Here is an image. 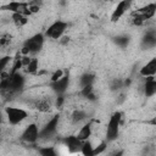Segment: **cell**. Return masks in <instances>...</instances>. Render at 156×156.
Segmentation results:
<instances>
[{
  "label": "cell",
  "instance_id": "cell-1",
  "mask_svg": "<svg viewBox=\"0 0 156 156\" xmlns=\"http://www.w3.org/2000/svg\"><path fill=\"white\" fill-rule=\"evenodd\" d=\"M45 34L44 33H35L34 35L29 37L24 43L21 49V55H35L38 54L45 43Z\"/></svg>",
  "mask_w": 156,
  "mask_h": 156
},
{
  "label": "cell",
  "instance_id": "cell-2",
  "mask_svg": "<svg viewBox=\"0 0 156 156\" xmlns=\"http://www.w3.org/2000/svg\"><path fill=\"white\" fill-rule=\"evenodd\" d=\"M122 112L116 111L110 116L108 123L106 126V132H105V139L107 143L115 141L118 135H119V128L122 123Z\"/></svg>",
  "mask_w": 156,
  "mask_h": 156
},
{
  "label": "cell",
  "instance_id": "cell-3",
  "mask_svg": "<svg viewBox=\"0 0 156 156\" xmlns=\"http://www.w3.org/2000/svg\"><path fill=\"white\" fill-rule=\"evenodd\" d=\"M58 123H60V115H54L51 118L46 121V123L40 127V133H39V139L48 140L52 138L57 130H58Z\"/></svg>",
  "mask_w": 156,
  "mask_h": 156
},
{
  "label": "cell",
  "instance_id": "cell-4",
  "mask_svg": "<svg viewBox=\"0 0 156 156\" xmlns=\"http://www.w3.org/2000/svg\"><path fill=\"white\" fill-rule=\"evenodd\" d=\"M67 28H68V23L67 22L57 20V21L52 22L46 28L44 34H45L46 38H50V39H54V40H58V39H61L63 37V34L67 30Z\"/></svg>",
  "mask_w": 156,
  "mask_h": 156
},
{
  "label": "cell",
  "instance_id": "cell-5",
  "mask_svg": "<svg viewBox=\"0 0 156 156\" xmlns=\"http://www.w3.org/2000/svg\"><path fill=\"white\" fill-rule=\"evenodd\" d=\"M5 115L7 118V122L12 126L20 124L28 117V112L21 107H13V106H7L5 107Z\"/></svg>",
  "mask_w": 156,
  "mask_h": 156
},
{
  "label": "cell",
  "instance_id": "cell-6",
  "mask_svg": "<svg viewBox=\"0 0 156 156\" xmlns=\"http://www.w3.org/2000/svg\"><path fill=\"white\" fill-rule=\"evenodd\" d=\"M1 10L9 11L11 13L20 12L26 16H30L32 12L29 10V1H21V0H12L5 5H1Z\"/></svg>",
  "mask_w": 156,
  "mask_h": 156
},
{
  "label": "cell",
  "instance_id": "cell-7",
  "mask_svg": "<svg viewBox=\"0 0 156 156\" xmlns=\"http://www.w3.org/2000/svg\"><path fill=\"white\" fill-rule=\"evenodd\" d=\"M39 133L40 128L37 123H29L21 134V140L28 144H35L39 140Z\"/></svg>",
  "mask_w": 156,
  "mask_h": 156
},
{
  "label": "cell",
  "instance_id": "cell-8",
  "mask_svg": "<svg viewBox=\"0 0 156 156\" xmlns=\"http://www.w3.org/2000/svg\"><path fill=\"white\" fill-rule=\"evenodd\" d=\"M49 85L56 95H63L67 91L68 85H69V74H65L55 82H50Z\"/></svg>",
  "mask_w": 156,
  "mask_h": 156
},
{
  "label": "cell",
  "instance_id": "cell-9",
  "mask_svg": "<svg viewBox=\"0 0 156 156\" xmlns=\"http://www.w3.org/2000/svg\"><path fill=\"white\" fill-rule=\"evenodd\" d=\"M32 107L41 113H46L51 110V107L55 105V102L50 98H37L30 102Z\"/></svg>",
  "mask_w": 156,
  "mask_h": 156
},
{
  "label": "cell",
  "instance_id": "cell-10",
  "mask_svg": "<svg viewBox=\"0 0 156 156\" xmlns=\"http://www.w3.org/2000/svg\"><path fill=\"white\" fill-rule=\"evenodd\" d=\"M132 1H133V0H121V1L116 5V7L113 9V11H112V13H111V22L115 23V22H117L121 17H123L124 13H126V11L129 9Z\"/></svg>",
  "mask_w": 156,
  "mask_h": 156
},
{
  "label": "cell",
  "instance_id": "cell-11",
  "mask_svg": "<svg viewBox=\"0 0 156 156\" xmlns=\"http://www.w3.org/2000/svg\"><path fill=\"white\" fill-rule=\"evenodd\" d=\"M62 143L65 144V146H67L68 151L69 152H77L82 150V145H83V141L76 135H67L62 139Z\"/></svg>",
  "mask_w": 156,
  "mask_h": 156
},
{
  "label": "cell",
  "instance_id": "cell-12",
  "mask_svg": "<svg viewBox=\"0 0 156 156\" xmlns=\"http://www.w3.org/2000/svg\"><path fill=\"white\" fill-rule=\"evenodd\" d=\"M134 12L138 13V15H140L144 21H147V20L152 18L156 15V2H149V4L139 7Z\"/></svg>",
  "mask_w": 156,
  "mask_h": 156
},
{
  "label": "cell",
  "instance_id": "cell-13",
  "mask_svg": "<svg viewBox=\"0 0 156 156\" xmlns=\"http://www.w3.org/2000/svg\"><path fill=\"white\" fill-rule=\"evenodd\" d=\"M139 74L143 78L154 77L156 74V56L152 57L150 61H147L144 66H141V68L139 69Z\"/></svg>",
  "mask_w": 156,
  "mask_h": 156
},
{
  "label": "cell",
  "instance_id": "cell-14",
  "mask_svg": "<svg viewBox=\"0 0 156 156\" xmlns=\"http://www.w3.org/2000/svg\"><path fill=\"white\" fill-rule=\"evenodd\" d=\"M143 93L146 98H151L156 94V78L155 77L145 78V83L143 85Z\"/></svg>",
  "mask_w": 156,
  "mask_h": 156
},
{
  "label": "cell",
  "instance_id": "cell-15",
  "mask_svg": "<svg viewBox=\"0 0 156 156\" xmlns=\"http://www.w3.org/2000/svg\"><path fill=\"white\" fill-rule=\"evenodd\" d=\"M91 135H93V121L90 119V121L85 122V123L80 127V129H79L78 133H77V136H78L82 141H85V140H88Z\"/></svg>",
  "mask_w": 156,
  "mask_h": 156
},
{
  "label": "cell",
  "instance_id": "cell-16",
  "mask_svg": "<svg viewBox=\"0 0 156 156\" xmlns=\"http://www.w3.org/2000/svg\"><path fill=\"white\" fill-rule=\"evenodd\" d=\"M141 45L144 48H154L156 46V32L149 30L141 39Z\"/></svg>",
  "mask_w": 156,
  "mask_h": 156
},
{
  "label": "cell",
  "instance_id": "cell-17",
  "mask_svg": "<svg viewBox=\"0 0 156 156\" xmlns=\"http://www.w3.org/2000/svg\"><path fill=\"white\" fill-rule=\"evenodd\" d=\"M87 119H88V113H87L84 110H80V108L74 110V111L72 112V115H71V121H72V123H74V124L85 122Z\"/></svg>",
  "mask_w": 156,
  "mask_h": 156
},
{
  "label": "cell",
  "instance_id": "cell-18",
  "mask_svg": "<svg viewBox=\"0 0 156 156\" xmlns=\"http://www.w3.org/2000/svg\"><path fill=\"white\" fill-rule=\"evenodd\" d=\"M11 20H12L13 24L17 28H21V27H23V26H26L28 23V16H26L23 13H20V12L11 13Z\"/></svg>",
  "mask_w": 156,
  "mask_h": 156
},
{
  "label": "cell",
  "instance_id": "cell-19",
  "mask_svg": "<svg viewBox=\"0 0 156 156\" xmlns=\"http://www.w3.org/2000/svg\"><path fill=\"white\" fill-rule=\"evenodd\" d=\"M80 95L88 100H95L96 99V95L94 93V88L93 85H85V87H82L80 89Z\"/></svg>",
  "mask_w": 156,
  "mask_h": 156
},
{
  "label": "cell",
  "instance_id": "cell-20",
  "mask_svg": "<svg viewBox=\"0 0 156 156\" xmlns=\"http://www.w3.org/2000/svg\"><path fill=\"white\" fill-rule=\"evenodd\" d=\"M38 68H39V61H38V58H35V57H32L30 62L24 67L26 72L29 73V74H35V73L38 72Z\"/></svg>",
  "mask_w": 156,
  "mask_h": 156
},
{
  "label": "cell",
  "instance_id": "cell-21",
  "mask_svg": "<svg viewBox=\"0 0 156 156\" xmlns=\"http://www.w3.org/2000/svg\"><path fill=\"white\" fill-rule=\"evenodd\" d=\"M80 152L83 155H85V156H94V145L91 144V141L89 139L85 140V141H83Z\"/></svg>",
  "mask_w": 156,
  "mask_h": 156
},
{
  "label": "cell",
  "instance_id": "cell-22",
  "mask_svg": "<svg viewBox=\"0 0 156 156\" xmlns=\"http://www.w3.org/2000/svg\"><path fill=\"white\" fill-rule=\"evenodd\" d=\"M95 80V76L93 73H84L83 76H80L79 78V83L80 87H85V85H93Z\"/></svg>",
  "mask_w": 156,
  "mask_h": 156
},
{
  "label": "cell",
  "instance_id": "cell-23",
  "mask_svg": "<svg viewBox=\"0 0 156 156\" xmlns=\"http://www.w3.org/2000/svg\"><path fill=\"white\" fill-rule=\"evenodd\" d=\"M113 41H115L118 46L126 48V46L129 44V37H127V35H117V37L113 38Z\"/></svg>",
  "mask_w": 156,
  "mask_h": 156
},
{
  "label": "cell",
  "instance_id": "cell-24",
  "mask_svg": "<svg viewBox=\"0 0 156 156\" xmlns=\"http://www.w3.org/2000/svg\"><path fill=\"white\" fill-rule=\"evenodd\" d=\"M38 151L43 156H56V151L54 146H44V147H40Z\"/></svg>",
  "mask_w": 156,
  "mask_h": 156
},
{
  "label": "cell",
  "instance_id": "cell-25",
  "mask_svg": "<svg viewBox=\"0 0 156 156\" xmlns=\"http://www.w3.org/2000/svg\"><path fill=\"white\" fill-rule=\"evenodd\" d=\"M11 40H12V37L9 33H2L1 34V38H0V46L2 49L6 48V46H9L11 44Z\"/></svg>",
  "mask_w": 156,
  "mask_h": 156
},
{
  "label": "cell",
  "instance_id": "cell-26",
  "mask_svg": "<svg viewBox=\"0 0 156 156\" xmlns=\"http://www.w3.org/2000/svg\"><path fill=\"white\" fill-rule=\"evenodd\" d=\"M106 147H107V141H106V139H105V140H102V141H101L99 145L94 146V155L102 154V152L106 150Z\"/></svg>",
  "mask_w": 156,
  "mask_h": 156
},
{
  "label": "cell",
  "instance_id": "cell-27",
  "mask_svg": "<svg viewBox=\"0 0 156 156\" xmlns=\"http://www.w3.org/2000/svg\"><path fill=\"white\" fill-rule=\"evenodd\" d=\"M11 60H12L11 56H4V57L0 60V72H1V73H2V72H6V67H7V65L10 63Z\"/></svg>",
  "mask_w": 156,
  "mask_h": 156
},
{
  "label": "cell",
  "instance_id": "cell-28",
  "mask_svg": "<svg viewBox=\"0 0 156 156\" xmlns=\"http://www.w3.org/2000/svg\"><path fill=\"white\" fill-rule=\"evenodd\" d=\"M62 76H65L63 71H62V69H60V68H57V69L51 74V77H50V82H55V80L60 79Z\"/></svg>",
  "mask_w": 156,
  "mask_h": 156
},
{
  "label": "cell",
  "instance_id": "cell-29",
  "mask_svg": "<svg viewBox=\"0 0 156 156\" xmlns=\"http://www.w3.org/2000/svg\"><path fill=\"white\" fill-rule=\"evenodd\" d=\"M145 123L146 124H150L152 127H156V116L152 117V118H150V119H147V121H145Z\"/></svg>",
  "mask_w": 156,
  "mask_h": 156
}]
</instances>
